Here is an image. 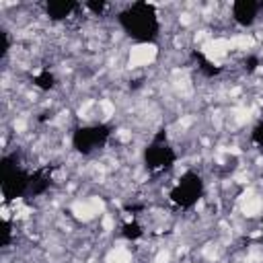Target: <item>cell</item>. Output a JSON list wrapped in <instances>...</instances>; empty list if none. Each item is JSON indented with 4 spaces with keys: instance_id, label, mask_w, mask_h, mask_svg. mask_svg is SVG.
Here are the masks:
<instances>
[{
    "instance_id": "cell-1",
    "label": "cell",
    "mask_w": 263,
    "mask_h": 263,
    "mask_svg": "<svg viewBox=\"0 0 263 263\" xmlns=\"http://www.w3.org/2000/svg\"><path fill=\"white\" fill-rule=\"evenodd\" d=\"M117 23L123 29V33L136 43H156L160 35V21L156 6L144 0L134 2L123 10H119Z\"/></svg>"
},
{
    "instance_id": "cell-2",
    "label": "cell",
    "mask_w": 263,
    "mask_h": 263,
    "mask_svg": "<svg viewBox=\"0 0 263 263\" xmlns=\"http://www.w3.org/2000/svg\"><path fill=\"white\" fill-rule=\"evenodd\" d=\"M175 162H177V152L166 138V129H160L144 148V166L148 173L158 175V173H168L175 166Z\"/></svg>"
},
{
    "instance_id": "cell-3",
    "label": "cell",
    "mask_w": 263,
    "mask_h": 263,
    "mask_svg": "<svg viewBox=\"0 0 263 263\" xmlns=\"http://www.w3.org/2000/svg\"><path fill=\"white\" fill-rule=\"evenodd\" d=\"M203 189H205V185H203L201 175L195 173V171H187V173H183V175L179 177V181H177V183L173 185V189L168 191V199H171L177 208L189 210V208H193V205L201 199Z\"/></svg>"
},
{
    "instance_id": "cell-4",
    "label": "cell",
    "mask_w": 263,
    "mask_h": 263,
    "mask_svg": "<svg viewBox=\"0 0 263 263\" xmlns=\"http://www.w3.org/2000/svg\"><path fill=\"white\" fill-rule=\"evenodd\" d=\"M111 138V125L109 123H88V125H78L72 134V148L88 156L97 150H101L107 140Z\"/></svg>"
},
{
    "instance_id": "cell-5",
    "label": "cell",
    "mask_w": 263,
    "mask_h": 263,
    "mask_svg": "<svg viewBox=\"0 0 263 263\" xmlns=\"http://www.w3.org/2000/svg\"><path fill=\"white\" fill-rule=\"evenodd\" d=\"M29 185H31V173H27L21 166L10 171V173L0 175V187H2V195H4L6 201H12L16 197L27 195Z\"/></svg>"
},
{
    "instance_id": "cell-6",
    "label": "cell",
    "mask_w": 263,
    "mask_h": 263,
    "mask_svg": "<svg viewBox=\"0 0 263 263\" xmlns=\"http://www.w3.org/2000/svg\"><path fill=\"white\" fill-rule=\"evenodd\" d=\"M261 12V2L253 0H236L232 2V18L240 27H251Z\"/></svg>"
},
{
    "instance_id": "cell-7",
    "label": "cell",
    "mask_w": 263,
    "mask_h": 263,
    "mask_svg": "<svg viewBox=\"0 0 263 263\" xmlns=\"http://www.w3.org/2000/svg\"><path fill=\"white\" fill-rule=\"evenodd\" d=\"M51 171H53V166H41L35 173H31V185H29V193L27 195H31V197L43 195L51 187V183H53Z\"/></svg>"
},
{
    "instance_id": "cell-8",
    "label": "cell",
    "mask_w": 263,
    "mask_h": 263,
    "mask_svg": "<svg viewBox=\"0 0 263 263\" xmlns=\"http://www.w3.org/2000/svg\"><path fill=\"white\" fill-rule=\"evenodd\" d=\"M80 4L78 2H72V0H49L45 2V14L47 18L51 21H64L68 18Z\"/></svg>"
},
{
    "instance_id": "cell-9",
    "label": "cell",
    "mask_w": 263,
    "mask_h": 263,
    "mask_svg": "<svg viewBox=\"0 0 263 263\" xmlns=\"http://www.w3.org/2000/svg\"><path fill=\"white\" fill-rule=\"evenodd\" d=\"M191 55H193V60L197 62V68H199V72L203 74V76H208V78H214V76H218L220 72H222V68L218 66V64H214L203 51H199V49H193L191 51Z\"/></svg>"
},
{
    "instance_id": "cell-10",
    "label": "cell",
    "mask_w": 263,
    "mask_h": 263,
    "mask_svg": "<svg viewBox=\"0 0 263 263\" xmlns=\"http://www.w3.org/2000/svg\"><path fill=\"white\" fill-rule=\"evenodd\" d=\"M33 84H35L37 88H41V90H51V88H55L58 80H55L53 72H49L47 68H43L39 74L33 76Z\"/></svg>"
},
{
    "instance_id": "cell-11",
    "label": "cell",
    "mask_w": 263,
    "mask_h": 263,
    "mask_svg": "<svg viewBox=\"0 0 263 263\" xmlns=\"http://www.w3.org/2000/svg\"><path fill=\"white\" fill-rule=\"evenodd\" d=\"M18 160H21V156H18L16 152L2 156V160H0V175H4V173H10V171L18 168Z\"/></svg>"
},
{
    "instance_id": "cell-12",
    "label": "cell",
    "mask_w": 263,
    "mask_h": 263,
    "mask_svg": "<svg viewBox=\"0 0 263 263\" xmlns=\"http://www.w3.org/2000/svg\"><path fill=\"white\" fill-rule=\"evenodd\" d=\"M142 234H144V230H142V226H140L138 222H127V224H123V236H125V238L136 240V238H140Z\"/></svg>"
},
{
    "instance_id": "cell-13",
    "label": "cell",
    "mask_w": 263,
    "mask_h": 263,
    "mask_svg": "<svg viewBox=\"0 0 263 263\" xmlns=\"http://www.w3.org/2000/svg\"><path fill=\"white\" fill-rule=\"evenodd\" d=\"M0 232H2V238H0V247H8V242H10V236H12V226H10V222L8 220H2V224H0Z\"/></svg>"
},
{
    "instance_id": "cell-14",
    "label": "cell",
    "mask_w": 263,
    "mask_h": 263,
    "mask_svg": "<svg viewBox=\"0 0 263 263\" xmlns=\"http://www.w3.org/2000/svg\"><path fill=\"white\" fill-rule=\"evenodd\" d=\"M242 68H245L247 74H253V72L259 68V58H257V55H247L245 62H242Z\"/></svg>"
},
{
    "instance_id": "cell-15",
    "label": "cell",
    "mask_w": 263,
    "mask_h": 263,
    "mask_svg": "<svg viewBox=\"0 0 263 263\" xmlns=\"http://www.w3.org/2000/svg\"><path fill=\"white\" fill-rule=\"evenodd\" d=\"M251 140H253L259 148H263V121L257 123V125L253 127V132H251Z\"/></svg>"
},
{
    "instance_id": "cell-16",
    "label": "cell",
    "mask_w": 263,
    "mask_h": 263,
    "mask_svg": "<svg viewBox=\"0 0 263 263\" xmlns=\"http://www.w3.org/2000/svg\"><path fill=\"white\" fill-rule=\"evenodd\" d=\"M84 6H86L88 10H92L95 14H103V12H105V8H107V2H103V0H99V2L88 0V2H84Z\"/></svg>"
},
{
    "instance_id": "cell-17",
    "label": "cell",
    "mask_w": 263,
    "mask_h": 263,
    "mask_svg": "<svg viewBox=\"0 0 263 263\" xmlns=\"http://www.w3.org/2000/svg\"><path fill=\"white\" fill-rule=\"evenodd\" d=\"M8 47H10V37H8L6 31H2V51H0V58H6Z\"/></svg>"
},
{
    "instance_id": "cell-18",
    "label": "cell",
    "mask_w": 263,
    "mask_h": 263,
    "mask_svg": "<svg viewBox=\"0 0 263 263\" xmlns=\"http://www.w3.org/2000/svg\"><path fill=\"white\" fill-rule=\"evenodd\" d=\"M261 232H263V218H261Z\"/></svg>"
},
{
    "instance_id": "cell-19",
    "label": "cell",
    "mask_w": 263,
    "mask_h": 263,
    "mask_svg": "<svg viewBox=\"0 0 263 263\" xmlns=\"http://www.w3.org/2000/svg\"><path fill=\"white\" fill-rule=\"evenodd\" d=\"M261 10H263V2H261Z\"/></svg>"
}]
</instances>
